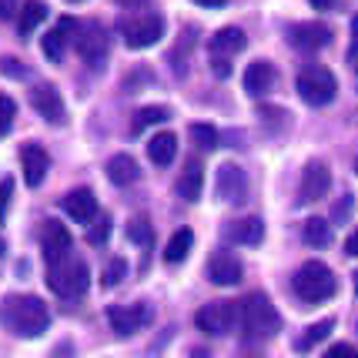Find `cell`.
<instances>
[{
    "label": "cell",
    "mask_w": 358,
    "mask_h": 358,
    "mask_svg": "<svg viewBox=\"0 0 358 358\" xmlns=\"http://www.w3.org/2000/svg\"><path fill=\"white\" fill-rule=\"evenodd\" d=\"M0 325L20 338H37L50 328V308L37 295H7L0 301Z\"/></svg>",
    "instance_id": "cell-1"
},
{
    "label": "cell",
    "mask_w": 358,
    "mask_h": 358,
    "mask_svg": "<svg viewBox=\"0 0 358 358\" xmlns=\"http://www.w3.org/2000/svg\"><path fill=\"white\" fill-rule=\"evenodd\" d=\"M241 328H245V342L248 345H262L278 335L281 315H278V308L268 301V295L251 292V295L245 298V305H241Z\"/></svg>",
    "instance_id": "cell-2"
},
{
    "label": "cell",
    "mask_w": 358,
    "mask_h": 358,
    "mask_svg": "<svg viewBox=\"0 0 358 358\" xmlns=\"http://www.w3.org/2000/svg\"><path fill=\"white\" fill-rule=\"evenodd\" d=\"M292 292L305 305H325L328 298H335V292H338V278L331 275V268L325 262H305L292 278Z\"/></svg>",
    "instance_id": "cell-3"
},
{
    "label": "cell",
    "mask_w": 358,
    "mask_h": 358,
    "mask_svg": "<svg viewBox=\"0 0 358 358\" xmlns=\"http://www.w3.org/2000/svg\"><path fill=\"white\" fill-rule=\"evenodd\" d=\"M47 285H50V292L54 295L67 298V301H74L87 292V285H91V271L87 265L80 262V258H64L57 265H47Z\"/></svg>",
    "instance_id": "cell-4"
},
{
    "label": "cell",
    "mask_w": 358,
    "mask_h": 358,
    "mask_svg": "<svg viewBox=\"0 0 358 358\" xmlns=\"http://www.w3.org/2000/svg\"><path fill=\"white\" fill-rule=\"evenodd\" d=\"M295 87H298V97H301L305 104L325 108V104L335 101V94H338V80H335V74H331L328 67L312 64V67H305V71L298 74Z\"/></svg>",
    "instance_id": "cell-5"
},
{
    "label": "cell",
    "mask_w": 358,
    "mask_h": 358,
    "mask_svg": "<svg viewBox=\"0 0 358 358\" xmlns=\"http://www.w3.org/2000/svg\"><path fill=\"white\" fill-rule=\"evenodd\" d=\"M74 47H78L80 61L91 64V67H104L108 61V31L97 24V20H87V24H80L78 20V31H74Z\"/></svg>",
    "instance_id": "cell-6"
},
{
    "label": "cell",
    "mask_w": 358,
    "mask_h": 358,
    "mask_svg": "<svg viewBox=\"0 0 358 358\" xmlns=\"http://www.w3.org/2000/svg\"><path fill=\"white\" fill-rule=\"evenodd\" d=\"M238 322H241V308L234 301H211L194 315V325L201 328L204 335H228Z\"/></svg>",
    "instance_id": "cell-7"
},
{
    "label": "cell",
    "mask_w": 358,
    "mask_h": 358,
    "mask_svg": "<svg viewBox=\"0 0 358 358\" xmlns=\"http://www.w3.org/2000/svg\"><path fill=\"white\" fill-rule=\"evenodd\" d=\"M121 37L131 50H144V47L157 44L164 37V17L148 14V17H134V20H124L121 24Z\"/></svg>",
    "instance_id": "cell-8"
},
{
    "label": "cell",
    "mask_w": 358,
    "mask_h": 358,
    "mask_svg": "<svg viewBox=\"0 0 358 358\" xmlns=\"http://www.w3.org/2000/svg\"><path fill=\"white\" fill-rule=\"evenodd\" d=\"M328 191H331V168L325 161H308L305 164V174H301V187H298V201L301 204H315L322 201Z\"/></svg>",
    "instance_id": "cell-9"
},
{
    "label": "cell",
    "mask_w": 358,
    "mask_h": 358,
    "mask_svg": "<svg viewBox=\"0 0 358 358\" xmlns=\"http://www.w3.org/2000/svg\"><path fill=\"white\" fill-rule=\"evenodd\" d=\"M108 322H110V328H114V335L131 338V335H138L141 328L151 322V308H148V305H110Z\"/></svg>",
    "instance_id": "cell-10"
},
{
    "label": "cell",
    "mask_w": 358,
    "mask_h": 358,
    "mask_svg": "<svg viewBox=\"0 0 358 358\" xmlns=\"http://www.w3.org/2000/svg\"><path fill=\"white\" fill-rule=\"evenodd\" d=\"M218 194L221 201L234 204V208H241L248 201V178L238 164H221L218 168Z\"/></svg>",
    "instance_id": "cell-11"
},
{
    "label": "cell",
    "mask_w": 358,
    "mask_h": 358,
    "mask_svg": "<svg viewBox=\"0 0 358 358\" xmlns=\"http://www.w3.org/2000/svg\"><path fill=\"white\" fill-rule=\"evenodd\" d=\"M41 248H44L47 265H57V262H64V258L71 255V248H74L71 231L64 228L61 221H44V231H41Z\"/></svg>",
    "instance_id": "cell-12"
},
{
    "label": "cell",
    "mask_w": 358,
    "mask_h": 358,
    "mask_svg": "<svg viewBox=\"0 0 358 358\" xmlns=\"http://www.w3.org/2000/svg\"><path fill=\"white\" fill-rule=\"evenodd\" d=\"M288 44L295 50L315 54V50L331 44V27H325V24H292L288 27Z\"/></svg>",
    "instance_id": "cell-13"
},
{
    "label": "cell",
    "mask_w": 358,
    "mask_h": 358,
    "mask_svg": "<svg viewBox=\"0 0 358 358\" xmlns=\"http://www.w3.org/2000/svg\"><path fill=\"white\" fill-rule=\"evenodd\" d=\"M74 31H78V20L74 17H61L57 27H50L44 34V54L50 64H61L64 54H67V44L74 41Z\"/></svg>",
    "instance_id": "cell-14"
},
{
    "label": "cell",
    "mask_w": 358,
    "mask_h": 358,
    "mask_svg": "<svg viewBox=\"0 0 358 358\" xmlns=\"http://www.w3.org/2000/svg\"><path fill=\"white\" fill-rule=\"evenodd\" d=\"M61 208L67 211V218L78 221V224H91L97 218V198H94L91 187H74L71 194H64Z\"/></svg>",
    "instance_id": "cell-15"
},
{
    "label": "cell",
    "mask_w": 358,
    "mask_h": 358,
    "mask_svg": "<svg viewBox=\"0 0 358 358\" xmlns=\"http://www.w3.org/2000/svg\"><path fill=\"white\" fill-rule=\"evenodd\" d=\"M31 104L44 121H50V124H61L64 121V101H61V94H57V87H50V84H34Z\"/></svg>",
    "instance_id": "cell-16"
},
{
    "label": "cell",
    "mask_w": 358,
    "mask_h": 358,
    "mask_svg": "<svg viewBox=\"0 0 358 358\" xmlns=\"http://www.w3.org/2000/svg\"><path fill=\"white\" fill-rule=\"evenodd\" d=\"M208 278L215 281V285H221V288H231V285H238L241 281V262L234 258V255H228V251H215L211 258H208Z\"/></svg>",
    "instance_id": "cell-17"
},
{
    "label": "cell",
    "mask_w": 358,
    "mask_h": 358,
    "mask_svg": "<svg viewBox=\"0 0 358 358\" xmlns=\"http://www.w3.org/2000/svg\"><path fill=\"white\" fill-rule=\"evenodd\" d=\"M20 168H24V181L31 187H41L47 178V168H50V157L41 144H24L20 148Z\"/></svg>",
    "instance_id": "cell-18"
},
{
    "label": "cell",
    "mask_w": 358,
    "mask_h": 358,
    "mask_svg": "<svg viewBox=\"0 0 358 358\" xmlns=\"http://www.w3.org/2000/svg\"><path fill=\"white\" fill-rule=\"evenodd\" d=\"M224 234H228L231 241H238V245L258 248V245H262V238H265V224H262V218H255V215H245V218L231 221V224L224 228Z\"/></svg>",
    "instance_id": "cell-19"
},
{
    "label": "cell",
    "mask_w": 358,
    "mask_h": 358,
    "mask_svg": "<svg viewBox=\"0 0 358 358\" xmlns=\"http://www.w3.org/2000/svg\"><path fill=\"white\" fill-rule=\"evenodd\" d=\"M104 171H108V181H110V185H117V187H131L141 178L138 161H134L131 155H114L108 161V168H104Z\"/></svg>",
    "instance_id": "cell-20"
},
{
    "label": "cell",
    "mask_w": 358,
    "mask_h": 358,
    "mask_svg": "<svg viewBox=\"0 0 358 358\" xmlns=\"http://www.w3.org/2000/svg\"><path fill=\"white\" fill-rule=\"evenodd\" d=\"M275 80H278V71L271 67L268 61H255L245 71V91L248 94H268L275 87Z\"/></svg>",
    "instance_id": "cell-21"
},
{
    "label": "cell",
    "mask_w": 358,
    "mask_h": 358,
    "mask_svg": "<svg viewBox=\"0 0 358 358\" xmlns=\"http://www.w3.org/2000/svg\"><path fill=\"white\" fill-rule=\"evenodd\" d=\"M148 155L155 161L157 168H168L178 155V138H174V131H157L155 138L148 141Z\"/></svg>",
    "instance_id": "cell-22"
},
{
    "label": "cell",
    "mask_w": 358,
    "mask_h": 358,
    "mask_svg": "<svg viewBox=\"0 0 358 358\" xmlns=\"http://www.w3.org/2000/svg\"><path fill=\"white\" fill-rule=\"evenodd\" d=\"M248 47V37L241 27H224L211 37V54H224V57H234V54H241Z\"/></svg>",
    "instance_id": "cell-23"
},
{
    "label": "cell",
    "mask_w": 358,
    "mask_h": 358,
    "mask_svg": "<svg viewBox=\"0 0 358 358\" xmlns=\"http://www.w3.org/2000/svg\"><path fill=\"white\" fill-rule=\"evenodd\" d=\"M44 17H47L44 0H27L24 10H20V17H17V34H20V37H31V34L44 24Z\"/></svg>",
    "instance_id": "cell-24"
},
{
    "label": "cell",
    "mask_w": 358,
    "mask_h": 358,
    "mask_svg": "<svg viewBox=\"0 0 358 358\" xmlns=\"http://www.w3.org/2000/svg\"><path fill=\"white\" fill-rule=\"evenodd\" d=\"M191 245H194V231L191 228H178L171 234V241H168V248H164V262L168 265H181L187 258V251H191Z\"/></svg>",
    "instance_id": "cell-25"
},
{
    "label": "cell",
    "mask_w": 358,
    "mask_h": 358,
    "mask_svg": "<svg viewBox=\"0 0 358 358\" xmlns=\"http://www.w3.org/2000/svg\"><path fill=\"white\" fill-rule=\"evenodd\" d=\"M331 328H335V318H325V322H315L312 328H305L301 335H298V342H295V348L298 352H312L315 345H322L331 335Z\"/></svg>",
    "instance_id": "cell-26"
},
{
    "label": "cell",
    "mask_w": 358,
    "mask_h": 358,
    "mask_svg": "<svg viewBox=\"0 0 358 358\" xmlns=\"http://www.w3.org/2000/svg\"><path fill=\"white\" fill-rule=\"evenodd\" d=\"M301 238H305V245H312V248H328V245H331V224L322 218H308L305 228H301Z\"/></svg>",
    "instance_id": "cell-27"
},
{
    "label": "cell",
    "mask_w": 358,
    "mask_h": 358,
    "mask_svg": "<svg viewBox=\"0 0 358 358\" xmlns=\"http://www.w3.org/2000/svg\"><path fill=\"white\" fill-rule=\"evenodd\" d=\"M178 194H181L185 201H198V198H201V164H198V161L187 164V171L178 178Z\"/></svg>",
    "instance_id": "cell-28"
},
{
    "label": "cell",
    "mask_w": 358,
    "mask_h": 358,
    "mask_svg": "<svg viewBox=\"0 0 358 358\" xmlns=\"http://www.w3.org/2000/svg\"><path fill=\"white\" fill-rule=\"evenodd\" d=\"M127 238L138 245V248H151L155 245V228H151V221L144 218V215H138V218H131V224H127Z\"/></svg>",
    "instance_id": "cell-29"
},
{
    "label": "cell",
    "mask_w": 358,
    "mask_h": 358,
    "mask_svg": "<svg viewBox=\"0 0 358 358\" xmlns=\"http://www.w3.org/2000/svg\"><path fill=\"white\" fill-rule=\"evenodd\" d=\"M168 117H171V110H168V108H141L138 114H134L131 134H141L144 127H151V124H164Z\"/></svg>",
    "instance_id": "cell-30"
},
{
    "label": "cell",
    "mask_w": 358,
    "mask_h": 358,
    "mask_svg": "<svg viewBox=\"0 0 358 358\" xmlns=\"http://www.w3.org/2000/svg\"><path fill=\"white\" fill-rule=\"evenodd\" d=\"M194 41H198V34L191 31V27L181 31V41H178V47L171 50V64L178 74H185V61H187V54H191V44H194Z\"/></svg>",
    "instance_id": "cell-31"
},
{
    "label": "cell",
    "mask_w": 358,
    "mask_h": 358,
    "mask_svg": "<svg viewBox=\"0 0 358 358\" xmlns=\"http://www.w3.org/2000/svg\"><path fill=\"white\" fill-rule=\"evenodd\" d=\"M191 141H194L198 148H204V151H211V148L221 144V134L211 124H191Z\"/></svg>",
    "instance_id": "cell-32"
},
{
    "label": "cell",
    "mask_w": 358,
    "mask_h": 358,
    "mask_svg": "<svg viewBox=\"0 0 358 358\" xmlns=\"http://www.w3.org/2000/svg\"><path fill=\"white\" fill-rule=\"evenodd\" d=\"M127 275V262L124 258H110L108 265H104V275H101V285L104 288H114V285H121Z\"/></svg>",
    "instance_id": "cell-33"
},
{
    "label": "cell",
    "mask_w": 358,
    "mask_h": 358,
    "mask_svg": "<svg viewBox=\"0 0 358 358\" xmlns=\"http://www.w3.org/2000/svg\"><path fill=\"white\" fill-rule=\"evenodd\" d=\"M14 117H17L14 97L0 94V138H7V134H10V127H14Z\"/></svg>",
    "instance_id": "cell-34"
},
{
    "label": "cell",
    "mask_w": 358,
    "mask_h": 358,
    "mask_svg": "<svg viewBox=\"0 0 358 358\" xmlns=\"http://www.w3.org/2000/svg\"><path fill=\"white\" fill-rule=\"evenodd\" d=\"M108 234H110V221L108 218H94L91 231H87V241H91L94 248H101V245L108 241Z\"/></svg>",
    "instance_id": "cell-35"
},
{
    "label": "cell",
    "mask_w": 358,
    "mask_h": 358,
    "mask_svg": "<svg viewBox=\"0 0 358 358\" xmlns=\"http://www.w3.org/2000/svg\"><path fill=\"white\" fill-rule=\"evenodd\" d=\"M10 198H14V181L3 178L0 181V221L7 218V211H10Z\"/></svg>",
    "instance_id": "cell-36"
},
{
    "label": "cell",
    "mask_w": 358,
    "mask_h": 358,
    "mask_svg": "<svg viewBox=\"0 0 358 358\" xmlns=\"http://www.w3.org/2000/svg\"><path fill=\"white\" fill-rule=\"evenodd\" d=\"M211 71H215V78H228L231 74V57H224V54H211Z\"/></svg>",
    "instance_id": "cell-37"
},
{
    "label": "cell",
    "mask_w": 358,
    "mask_h": 358,
    "mask_svg": "<svg viewBox=\"0 0 358 358\" xmlns=\"http://www.w3.org/2000/svg\"><path fill=\"white\" fill-rule=\"evenodd\" d=\"M325 358H358V348L355 345H331V348H328L325 352Z\"/></svg>",
    "instance_id": "cell-38"
},
{
    "label": "cell",
    "mask_w": 358,
    "mask_h": 358,
    "mask_svg": "<svg viewBox=\"0 0 358 358\" xmlns=\"http://www.w3.org/2000/svg\"><path fill=\"white\" fill-rule=\"evenodd\" d=\"M348 57H358V17H352V44H348Z\"/></svg>",
    "instance_id": "cell-39"
},
{
    "label": "cell",
    "mask_w": 358,
    "mask_h": 358,
    "mask_svg": "<svg viewBox=\"0 0 358 358\" xmlns=\"http://www.w3.org/2000/svg\"><path fill=\"white\" fill-rule=\"evenodd\" d=\"M348 211H352V198H342L335 208V221H348Z\"/></svg>",
    "instance_id": "cell-40"
},
{
    "label": "cell",
    "mask_w": 358,
    "mask_h": 358,
    "mask_svg": "<svg viewBox=\"0 0 358 358\" xmlns=\"http://www.w3.org/2000/svg\"><path fill=\"white\" fill-rule=\"evenodd\" d=\"M345 251H348L352 258H358V231L348 234V241H345Z\"/></svg>",
    "instance_id": "cell-41"
},
{
    "label": "cell",
    "mask_w": 358,
    "mask_h": 358,
    "mask_svg": "<svg viewBox=\"0 0 358 358\" xmlns=\"http://www.w3.org/2000/svg\"><path fill=\"white\" fill-rule=\"evenodd\" d=\"M198 7H211V10H218V7H224L228 0H194Z\"/></svg>",
    "instance_id": "cell-42"
},
{
    "label": "cell",
    "mask_w": 358,
    "mask_h": 358,
    "mask_svg": "<svg viewBox=\"0 0 358 358\" xmlns=\"http://www.w3.org/2000/svg\"><path fill=\"white\" fill-rule=\"evenodd\" d=\"M14 14V0H0V17H10Z\"/></svg>",
    "instance_id": "cell-43"
},
{
    "label": "cell",
    "mask_w": 358,
    "mask_h": 358,
    "mask_svg": "<svg viewBox=\"0 0 358 358\" xmlns=\"http://www.w3.org/2000/svg\"><path fill=\"white\" fill-rule=\"evenodd\" d=\"M312 7L315 10H331V7H335V0H312Z\"/></svg>",
    "instance_id": "cell-44"
},
{
    "label": "cell",
    "mask_w": 358,
    "mask_h": 358,
    "mask_svg": "<svg viewBox=\"0 0 358 358\" xmlns=\"http://www.w3.org/2000/svg\"><path fill=\"white\" fill-rule=\"evenodd\" d=\"M117 3H121V7H144L148 0H117Z\"/></svg>",
    "instance_id": "cell-45"
},
{
    "label": "cell",
    "mask_w": 358,
    "mask_h": 358,
    "mask_svg": "<svg viewBox=\"0 0 358 358\" xmlns=\"http://www.w3.org/2000/svg\"><path fill=\"white\" fill-rule=\"evenodd\" d=\"M352 285H355V292H358V271H355V278H352Z\"/></svg>",
    "instance_id": "cell-46"
},
{
    "label": "cell",
    "mask_w": 358,
    "mask_h": 358,
    "mask_svg": "<svg viewBox=\"0 0 358 358\" xmlns=\"http://www.w3.org/2000/svg\"><path fill=\"white\" fill-rule=\"evenodd\" d=\"M0 255H3V238H0Z\"/></svg>",
    "instance_id": "cell-47"
},
{
    "label": "cell",
    "mask_w": 358,
    "mask_h": 358,
    "mask_svg": "<svg viewBox=\"0 0 358 358\" xmlns=\"http://www.w3.org/2000/svg\"><path fill=\"white\" fill-rule=\"evenodd\" d=\"M355 174H358V157H355Z\"/></svg>",
    "instance_id": "cell-48"
}]
</instances>
